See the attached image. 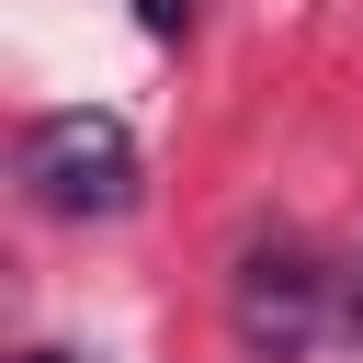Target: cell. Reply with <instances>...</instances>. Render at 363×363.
<instances>
[{
  "label": "cell",
  "mask_w": 363,
  "mask_h": 363,
  "mask_svg": "<svg viewBox=\"0 0 363 363\" xmlns=\"http://www.w3.org/2000/svg\"><path fill=\"white\" fill-rule=\"evenodd\" d=\"M11 170H23V204H34V216H68V227L125 216V204H136V125L102 113V102L34 113L23 147H11Z\"/></svg>",
  "instance_id": "obj_1"
},
{
  "label": "cell",
  "mask_w": 363,
  "mask_h": 363,
  "mask_svg": "<svg viewBox=\"0 0 363 363\" xmlns=\"http://www.w3.org/2000/svg\"><path fill=\"white\" fill-rule=\"evenodd\" d=\"M227 329L250 363H306L329 329H340V272L295 238V227H261L227 272Z\"/></svg>",
  "instance_id": "obj_2"
},
{
  "label": "cell",
  "mask_w": 363,
  "mask_h": 363,
  "mask_svg": "<svg viewBox=\"0 0 363 363\" xmlns=\"http://www.w3.org/2000/svg\"><path fill=\"white\" fill-rule=\"evenodd\" d=\"M136 23H147L159 45H182V34H193V0H136Z\"/></svg>",
  "instance_id": "obj_3"
},
{
  "label": "cell",
  "mask_w": 363,
  "mask_h": 363,
  "mask_svg": "<svg viewBox=\"0 0 363 363\" xmlns=\"http://www.w3.org/2000/svg\"><path fill=\"white\" fill-rule=\"evenodd\" d=\"M340 329L363 340V238H352V261H340Z\"/></svg>",
  "instance_id": "obj_4"
},
{
  "label": "cell",
  "mask_w": 363,
  "mask_h": 363,
  "mask_svg": "<svg viewBox=\"0 0 363 363\" xmlns=\"http://www.w3.org/2000/svg\"><path fill=\"white\" fill-rule=\"evenodd\" d=\"M11 363H79V352H57V340H34V352H11Z\"/></svg>",
  "instance_id": "obj_5"
}]
</instances>
